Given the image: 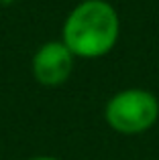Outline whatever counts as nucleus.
I'll return each instance as SVG.
<instances>
[{
    "label": "nucleus",
    "mask_w": 159,
    "mask_h": 160,
    "mask_svg": "<svg viewBox=\"0 0 159 160\" xmlns=\"http://www.w3.org/2000/svg\"><path fill=\"white\" fill-rule=\"evenodd\" d=\"M120 37L118 10L108 0H82L61 24V41L76 59H102Z\"/></svg>",
    "instance_id": "obj_1"
},
{
    "label": "nucleus",
    "mask_w": 159,
    "mask_h": 160,
    "mask_svg": "<svg viewBox=\"0 0 159 160\" xmlns=\"http://www.w3.org/2000/svg\"><path fill=\"white\" fill-rule=\"evenodd\" d=\"M104 122L120 136L145 134L159 122V98L145 87H124L104 103Z\"/></svg>",
    "instance_id": "obj_2"
},
{
    "label": "nucleus",
    "mask_w": 159,
    "mask_h": 160,
    "mask_svg": "<svg viewBox=\"0 0 159 160\" xmlns=\"http://www.w3.org/2000/svg\"><path fill=\"white\" fill-rule=\"evenodd\" d=\"M76 57L63 45V41L43 43L31 59V73L35 81L43 87H59L72 77Z\"/></svg>",
    "instance_id": "obj_3"
},
{
    "label": "nucleus",
    "mask_w": 159,
    "mask_h": 160,
    "mask_svg": "<svg viewBox=\"0 0 159 160\" xmlns=\"http://www.w3.org/2000/svg\"><path fill=\"white\" fill-rule=\"evenodd\" d=\"M27 160H59V158H55V156H31Z\"/></svg>",
    "instance_id": "obj_4"
}]
</instances>
